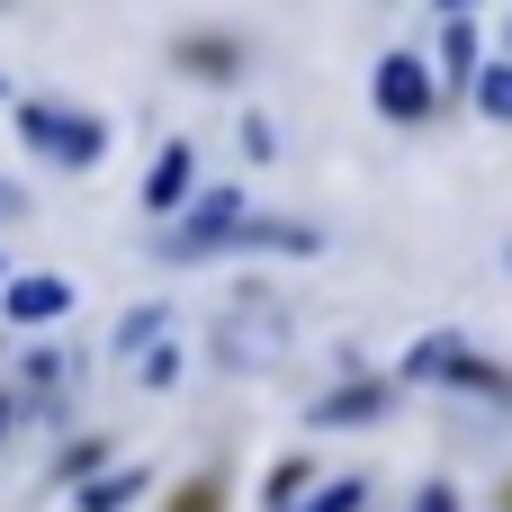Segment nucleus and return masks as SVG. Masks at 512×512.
I'll return each mask as SVG.
<instances>
[{
	"mask_svg": "<svg viewBox=\"0 0 512 512\" xmlns=\"http://www.w3.org/2000/svg\"><path fill=\"white\" fill-rule=\"evenodd\" d=\"M18 135H27V153H45V162H63V171H90V162L108 153V126H99L90 108H45V99H27V108H18Z\"/></svg>",
	"mask_w": 512,
	"mask_h": 512,
	"instance_id": "obj_1",
	"label": "nucleus"
},
{
	"mask_svg": "<svg viewBox=\"0 0 512 512\" xmlns=\"http://www.w3.org/2000/svg\"><path fill=\"white\" fill-rule=\"evenodd\" d=\"M243 225H252L243 189H234V180H216V189H198V207H189V216L162 234V252H171V261H198V252H225Z\"/></svg>",
	"mask_w": 512,
	"mask_h": 512,
	"instance_id": "obj_2",
	"label": "nucleus"
},
{
	"mask_svg": "<svg viewBox=\"0 0 512 512\" xmlns=\"http://www.w3.org/2000/svg\"><path fill=\"white\" fill-rule=\"evenodd\" d=\"M405 378H459V387H477V396H504V405H512V378H504V369H486V360H477L459 333H423V342L405 351Z\"/></svg>",
	"mask_w": 512,
	"mask_h": 512,
	"instance_id": "obj_3",
	"label": "nucleus"
},
{
	"mask_svg": "<svg viewBox=\"0 0 512 512\" xmlns=\"http://www.w3.org/2000/svg\"><path fill=\"white\" fill-rule=\"evenodd\" d=\"M378 117L387 126H432V72H423V54H378Z\"/></svg>",
	"mask_w": 512,
	"mask_h": 512,
	"instance_id": "obj_4",
	"label": "nucleus"
},
{
	"mask_svg": "<svg viewBox=\"0 0 512 512\" xmlns=\"http://www.w3.org/2000/svg\"><path fill=\"white\" fill-rule=\"evenodd\" d=\"M279 342H288L279 297H243V306H234V324H225V369H261Z\"/></svg>",
	"mask_w": 512,
	"mask_h": 512,
	"instance_id": "obj_5",
	"label": "nucleus"
},
{
	"mask_svg": "<svg viewBox=\"0 0 512 512\" xmlns=\"http://www.w3.org/2000/svg\"><path fill=\"white\" fill-rule=\"evenodd\" d=\"M144 207L171 216V225L198 207V153H189V144H162V153H153V171H144Z\"/></svg>",
	"mask_w": 512,
	"mask_h": 512,
	"instance_id": "obj_6",
	"label": "nucleus"
},
{
	"mask_svg": "<svg viewBox=\"0 0 512 512\" xmlns=\"http://www.w3.org/2000/svg\"><path fill=\"white\" fill-rule=\"evenodd\" d=\"M0 315H9L18 333H36V324H63V315H72V279H54V270H27V279H9V288H0Z\"/></svg>",
	"mask_w": 512,
	"mask_h": 512,
	"instance_id": "obj_7",
	"label": "nucleus"
},
{
	"mask_svg": "<svg viewBox=\"0 0 512 512\" xmlns=\"http://www.w3.org/2000/svg\"><path fill=\"white\" fill-rule=\"evenodd\" d=\"M387 414V378H351V387H333V396H315V432H351V423H378Z\"/></svg>",
	"mask_w": 512,
	"mask_h": 512,
	"instance_id": "obj_8",
	"label": "nucleus"
},
{
	"mask_svg": "<svg viewBox=\"0 0 512 512\" xmlns=\"http://www.w3.org/2000/svg\"><path fill=\"white\" fill-rule=\"evenodd\" d=\"M225 252H324V225H306V216H252Z\"/></svg>",
	"mask_w": 512,
	"mask_h": 512,
	"instance_id": "obj_9",
	"label": "nucleus"
},
{
	"mask_svg": "<svg viewBox=\"0 0 512 512\" xmlns=\"http://www.w3.org/2000/svg\"><path fill=\"white\" fill-rule=\"evenodd\" d=\"M162 333H171V306H135V315H117V360H126V369H135V360H162V351H171Z\"/></svg>",
	"mask_w": 512,
	"mask_h": 512,
	"instance_id": "obj_10",
	"label": "nucleus"
},
{
	"mask_svg": "<svg viewBox=\"0 0 512 512\" xmlns=\"http://www.w3.org/2000/svg\"><path fill=\"white\" fill-rule=\"evenodd\" d=\"M144 486H153L144 468H99V477L81 486V512H126L135 495H144Z\"/></svg>",
	"mask_w": 512,
	"mask_h": 512,
	"instance_id": "obj_11",
	"label": "nucleus"
},
{
	"mask_svg": "<svg viewBox=\"0 0 512 512\" xmlns=\"http://www.w3.org/2000/svg\"><path fill=\"white\" fill-rule=\"evenodd\" d=\"M477 108H486L495 126H512V54H504V63H486V72H477Z\"/></svg>",
	"mask_w": 512,
	"mask_h": 512,
	"instance_id": "obj_12",
	"label": "nucleus"
},
{
	"mask_svg": "<svg viewBox=\"0 0 512 512\" xmlns=\"http://www.w3.org/2000/svg\"><path fill=\"white\" fill-rule=\"evenodd\" d=\"M441 63H450V72H468V81L486 72V63H477V27H468V18H450V27H441Z\"/></svg>",
	"mask_w": 512,
	"mask_h": 512,
	"instance_id": "obj_13",
	"label": "nucleus"
},
{
	"mask_svg": "<svg viewBox=\"0 0 512 512\" xmlns=\"http://www.w3.org/2000/svg\"><path fill=\"white\" fill-rule=\"evenodd\" d=\"M360 504H369V477H324V495L306 512H360Z\"/></svg>",
	"mask_w": 512,
	"mask_h": 512,
	"instance_id": "obj_14",
	"label": "nucleus"
},
{
	"mask_svg": "<svg viewBox=\"0 0 512 512\" xmlns=\"http://www.w3.org/2000/svg\"><path fill=\"white\" fill-rule=\"evenodd\" d=\"M297 486H315V477H306V468H279V477H270V495H261V504H270V512H306V504H297Z\"/></svg>",
	"mask_w": 512,
	"mask_h": 512,
	"instance_id": "obj_15",
	"label": "nucleus"
},
{
	"mask_svg": "<svg viewBox=\"0 0 512 512\" xmlns=\"http://www.w3.org/2000/svg\"><path fill=\"white\" fill-rule=\"evenodd\" d=\"M414 512H459V486H423V495H414Z\"/></svg>",
	"mask_w": 512,
	"mask_h": 512,
	"instance_id": "obj_16",
	"label": "nucleus"
},
{
	"mask_svg": "<svg viewBox=\"0 0 512 512\" xmlns=\"http://www.w3.org/2000/svg\"><path fill=\"white\" fill-rule=\"evenodd\" d=\"M9 423H18V405H9V396H0V432H9Z\"/></svg>",
	"mask_w": 512,
	"mask_h": 512,
	"instance_id": "obj_17",
	"label": "nucleus"
},
{
	"mask_svg": "<svg viewBox=\"0 0 512 512\" xmlns=\"http://www.w3.org/2000/svg\"><path fill=\"white\" fill-rule=\"evenodd\" d=\"M9 207H18V189H9V180H0V216H9Z\"/></svg>",
	"mask_w": 512,
	"mask_h": 512,
	"instance_id": "obj_18",
	"label": "nucleus"
},
{
	"mask_svg": "<svg viewBox=\"0 0 512 512\" xmlns=\"http://www.w3.org/2000/svg\"><path fill=\"white\" fill-rule=\"evenodd\" d=\"M441 9H450V18H459V9H468V0H441Z\"/></svg>",
	"mask_w": 512,
	"mask_h": 512,
	"instance_id": "obj_19",
	"label": "nucleus"
},
{
	"mask_svg": "<svg viewBox=\"0 0 512 512\" xmlns=\"http://www.w3.org/2000/svg\"><path fill=\"white\" fill-rule=\"evenodd\" d=\"M0 288H9V261H0Z\"/></svg>",
	"mask_w": 512,
	"mask_h": 512,
	"instance_id": "obj_20",
	"label": "nucleus"
},
{
	"mask_svg": "<svg viewBox=\"0 0 512 512\" xmlns=\"http://www.w3.org/2000/svg\"><path fill=\"white\" fill-rule=\"evenodd\" d=\"M504 270H512V243H504Z\"/></svg>",
	"mask_w": 512,
	"mask_h": 512,
	"instance_id": "obj_21",
	"label": "nucleus"
},
{
	"mask_svg": "<svg viewBox=\"0 0 512 512\" xmlns=\"http://www.w3.org/2000/svg\"><path fill=\"white\" fill-rule=\"evenodd\" d=\"M0 99H9V81H0Z\"/></svg>",
	"mask_w": 512,
	"mask_h": 512,
	"instance_id": "obj_22",
	"label": "nucleus"
},
{
	"mask_svg": "<svg viewBox=\"0 0 512 512\" xmlns=\"http://www.w3.org/2000/svg\"><path fill=\"white\" fill-rule=\"evenodd\" d=\"M504 54H512V36H504Z\"/></svg>",
	"mask_w": 512,
	"mask_h": 512,
	"instance_id": "obj_23",
	"label": "nucleus"
}]
</instances>
